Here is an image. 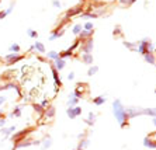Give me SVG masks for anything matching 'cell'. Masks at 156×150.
I'll return each mask as SVG.
<instances>
[{
  "label": "cell",
  "instance_id": "8fae6325",
  "mask_svg": "<svg viewBox=\"0 0 156 150\" xmlns=\"http://www.w3.org/2000/svg\"><path fill=\"white\" fill-rule=\"evenodd\" d=\"M16 126H10V128H3V129H0V133H1V135H4V136H6V138H7V136H10L11 133H14V132H16Z\"/></svg>",
  "mask_w": 156,
  "mask_h": 150
},
{
  "label": "cell",
  "instance_id": "8992f818",
  "mask_svg": "<svg viewBox=\"0 0 156 150\" xmlns=\"http://www.w3.org/2000/svg\"><path fill=\"white\" fill-rule=\"evenodd\" d=\"M127 109V115L128 118H135L142 115V108H136V107H131V108H125Z\"/></svg>",
  "mask_w": 156,
  "mask_h": 150
},
{
  "label": "cell",
  "instance_id": "b9f144b4",
  "mask_svg": "<svg viewBox=\"0 0 156 150\" xmlns=\"http://www.w3.org/2000/svg\"><path fill=\"white\" fill-rule=\"evenodd\" d=\"M155 94H156V90H155Z\"/></svg>",
  "mask_w": 156,
  "mask_h": 150
},
{
  "label": "cell",
  "instance_id": "5bb4252c",
  "mask_svg": "<svg viewBox=\"0 0 156 150\" xmlns=\"http://www.w3.org/2000/svg\"><path fill=\"white\" fill-rule=\"evenodd\" d=\"M105 101H107V98H105L104 96H99V97H96V98H93V104L94 105H97V107L103 105Z\"/></svg>",
  "mask_w": 156,
  "mask_h": 150
},
{
  "label": "cell",
  "instance_id": "ab89813d",
  "mask_svg": "<svg viewBox=\"0 0 156 150\" xmlns=\"http://www.w3.org/2000/svg\"><path fill=\"white\" fill-rule=\"evenodd\" d=\"M134 1H136V0H131V1H129V4H132V3H134Z\"/></svg>",
  "mask_w": 156,
  "mask_h": 150
},
{
  "label": "cell",
  "instance_id": "d6a6232c",
  "mask_svg": "<svg viewBox=\"0 0 156 150\" xmlns=\"http://www.w3.org/2000/svg\"><path fill=\"white\" fill-rule=\"evenodd\" d=\"M52 4H53V7H61L62 6L59 0H52Z\"/></svg>",
  "mask_w": 156,
  "mask_h": 150
},
{
  "label": "cell",
  "instance_id": "d4e9b609",
  "mask_svg": "<svg viewBox=\"0 0 156 150\" xmlns=\"http://www.w3.org/2000/svg\"><path fill=\"white\" fill-rule=\"evenodd\" d=\"M11 117H16V118H20L21 117V107H16L11 112Z\"/></svg>",
  "mask_w": 156,
  "mask_h": 150
},
{
  "label": "cell",
  "instance_id": "d590c367",
  "mask_svg": "<svg viewBox=\"0 0 156 150\" xmlns=\"http://www.w3.org/2000/svg\"><path fill=\"white\" fill-rule=\"evenodd\" d=\"M4 101H6V97H4V96H0V105H1Z\"/></svg>",
  "mask_w": 156,
  "mask_h": 150
},
{
  "label": "cell",
  "instance_id": "e575fe53",
  "mask_svg": "<svg viewBox=\"0 0 156 150\" xmlns=\"http://www.w3.org/2000/svg\"><path fill=\"white\" fill-rule=\"evenodd\" d=\"M68 79H69V80H73V79H75V73H72V72H70V73L68 75Z\"/></svg>",
  "mask_w": 156,
  "mask_h": 150
},
{
  "label": "cell",
  "instance_id": "9a60e30c",
  "mask_svg": "<svg viewBox=\"0 0 156 150\" xmlns=\"http://www.w3.org/2000/svg\"><path fill=\"white\" fill-rule=\"evenodd\" d=\"M144 146H145V147H149V149H156V142L151 140L146 136L145 139H144Z\"/></svg>",
  "mask_w": 156,
  "mask_h": 150
},
{
  "label": "cell",
  "instance_id": "e0dca14e",
  "mask_svg": "<svg viewBox=\"0 0 156 150\" xmlns=\"http://www.w3.org/2000/svg\"><path fill=\"white\" fill-rule=\"evenodd\" d=\"M52 76H53V79H55V83H56V86L61 87V84H62V81H61V79H59V76H58V70L52 66Z\"/></svg>",
  "mask_w": 156,
  "mask_h": 150
},
{
  "label": "cell",
  "instance_id": "d6986e66",
  "mask_svg": "<svg viewBox=\"0 0 156 150\" xmlns=\"http://www.w3.org/2000/svg\"><path fill=\"white\" fill-rule=\"evenodd\" d=\"M89 145H90V140H89V139H82L76 150H84L86 147H87V146H89Z\"/></svg>",
  "mask_w": 156,
  "mask_h": 150
},
{
  "label": "cell",
  "instance_id": "83f0119b",
  "mask_svg": "<svg viewBox=\"0 0 156 150\" xmlns=\"http://www.w3.org/2000/svg\"><path fill=\"white\" fill-rule=\"evenodd\" d=\"M34 109H35V111H37L40 115H44V111H45V109H44V108H42L40 104H34Z\"/></svg>",
  "mask_w": 156,
  "mask_h": 150
},
{
  "label": "cell",
  "instance_id": "f1b7e54d",
  "mask_svg": "<svg viewBox=\"0 0 156 150\" xmlns=\"http://www.w3.org/2000/svg\"><path fill=\"white\" fill-rule=\"evenodd\" d=\"M99 16L96 14V13H86V14H83V18H86V20H89V18H97Z\"/></svg>",
  "mask_w": 156,
  "mask_h": 150
},
{
  "label": "cell",
  "instance_id": "7402d4cb",
  "mask_svg": "<svg viewBox=\"0 0 156 150\" xmlns=\"http://www.w3.org/2000/svg\"><path fill=\"white\" fill-rule=\"evenodd\" d=\"M144 56H145V60L148 63L156 64V59H155V56H153V54H145Z\"/></svg>",
  "mask_w": 156,
  "mask_h": 150
},
{
  "label": "cell",
  "instance_id": "ffe728a7",
  "mask_svg": "<svg viewBox=\"0 0 156 150\" xmlns=\"http://www.w3.org/2000/svg\"><path fill=\"white\" fill-rule=\"evenodd\" d=\"M77 102H79V98H76L73 94L69 97V100H68V105H69V108L76 107V104H77Z\"/></svg>",
  "mask_w": 156,
  "mask_h": 150
},
{
  "label": "cell",
  "instance_id": "603a6c76",
  "mask_svg": "<svg viewBox=\"0 0 156 150\" xmlns=\"http://www.w3.org/2000/svg\"><path fill=\"white\" fill-rule=\"evenodd\" d=\"M124 45L127 48H129L131 51H136V46H138V42H127L124 41Z\"/></svg>",
  "mask_w": 156,
  "mask_h": 150
},
{
  "label": "cell",
  "instance_id": "7bdbcfd3",
  "mask_svg": "<svg viewBox=\"0 0 156 150\" xmlns=\"http://www.w3.org/2000/svg\"><path fill=\"white\" fill-rule=\"evenodd\" d=\"M73 150H76V149H73Z\"/></svg>",
  "mask_w": 156,
  "mask_h": 150
},
{
  "label": "cell",
  "instance_id": "8d00e7d4",
  "mask_svg": "<svg viewBox=\"0 0 156 150\" xmlns=\"http://www.w3.org/2000/svg\"><path fill=\"white\" fill-rule=\"evenodd\" d=\"M129 1H131V0H120L121 4H129Z\"/></svg>",
  "mask_w": 156,
  "mask_h": 150
},
{
  "label": "cell",
  "instance_id": "2e32d148",
  "mask_svg": "<svg viewBox=\"0 0 156 150\" xmlns=\"http://www.w3.org/2000/svg\"><path fill=\"white\" fill-rule=\"evenodd\" d=\"M32 46H34V49H37L38 54H44V52H45V45H44L42 42H40V41H37Z\"/></svg>",
  "mask_w": 156,
  "mask_h": 150
},
{
  "label": "cell",
  "instance_id": "4316f807",
  "mask_svg": "<svg viewBox=\"0 0 156 150\" xmlns=\"http://www.w3.org/2000/svg\"><path fill=\"white\" fill-rule=\"evenodd\" d=\"M82 30H83V27H82L80 24H77V25L73 27V34H75V35H79V34L82 32Z\"/></svg>",
  "mask_w": 156,
  "mask_h": 150
},
{
  "label": "cell",
  "instance_id": "7c38bea8",
  "mask_svg": "<svg viewBox=\"0 0 156 150\" xmlns=\"http://www.w3.org/2000/svg\"><path fill=\"white\" fill-rule=\"evenodd\" d=\"M41 145H42V149L44 150L49 149V147L52 146V138L51 136H45V139L41 142Z\"/></svg>",
  "mask_w": 156,
  "mask_h": 150
},
{
  "label": "cell",
  "instance_id": "44dd1931",
  "mask_svg": "<svg viewBox=\"0 0 156 150\" xmlns=\"http://www.w3.org/2000/svg\"><path fill=\"white\" fill-rule=\"evenodd\" d=\"M94 121H96V114H93V112H90V114H89V118L84 119V122H86L89 126H93Z\"/></svg>",
  "mask_w": 156,
  "mask_h": 150
},
{
  "label": "cell",
  "instance_id": "4fadbf2b",
  "mask_svg": "<svg viewBox=\"0 0 156 150\" xmlns=\"http://www.w3.org/2000/svg\"><path fill=\"white\" fill-rule=\"evenodd\" d=\"M82 60L86 64H93V55L92 54H82Z\"/></svg>",
  "mask_w": 156,
  "mask_h": 150
},
{
  "label": "cell",
  "instance_id": "f35d334b",
  "mask_svg": "<svg viewBox=\"0 0 156 150\" xmlns=\"http://www.w3.org/2000/svg\"><path fill=\"white\" fill-rule=\"evenodd\" d=\"M1 90H4V87H3V84H0V91H1Z\"/></svg>",
  "mask_w": 156,
  "mask_h": 150
},
{
  "label": "cell",
  "instance_id": "74e56055",
  "mask_svg": "<svg viewBox=\"0 0 156 150\" xmlns=\"http://www.w3.org/2000/svg\"><path fill=\"white\" fill-rule=\"evenodd\" d=\"M152 124H153V125L156 126V118H152Z\"/></svg>",
  "mask_w": 156,
  "mask_h": 150
},
{
  "label": "cell",
  "instance_id": "1f68e13d",
  "mask_svg": "<svg viewBox=\"0 0 156 150\" xmlns=\"http://www.w3.org/2000/svg\"><path fill=\"white\" fill-rule=\"evenodd\" d=\"M93 22H86L83 27V30H86V31H93Z\"/></svg>",
  "mask_w": 156,
  "mask_h": 150
},
{
  "label": "cell",
  "instance_id": "277c9868",
  "mask_svg": "<svg viewBox=\"0 0 156 150\" xmlns=\"http://www.w3.org/2000/svg\"><path fill=\"white\" fill-rule=\"evenodd\" d=\"M30 146H34V140L30 139V138H25V139H23L21 142L14 145V150L23 149V147H30Z\"/></svg>",
  "mask_w": 156,
  "mask_h": 150
},
{
  "label": "cell",
  "instance_id": "9c48e42d",
  "mask_svg": "<svg viewBox=\"0 0 156 150\" xmlns=\"http://www.w3.org/2000/svg\"><path fill=\"white\" fill-rule=\"evenodd\" d=\"M55 108L53 107H48V108H45V111H44V115H45V118H48V119H52L53 117H55Z\"/></svg>",
  "mask_w": 156,
  "mask_h": 150
},
{
  "label": "cell",
  "instance_id": "ac0fdd59",
  "mask_svg": "<svg viewBox=\"0 0 156 150\" xmlns=\"http://www.w3.org/2000/svg\"><path fill=\"white\" fill-rule=\"evenodd\" d=\"M80 13H82V6H77V7H75V9L68 11V17H73V16L80 14Z\"/></svg>",
  "mask_w": 156,
  "mask_h": 150
},
{
  "label": "cell",
  "instance_id": "5b68a950",
  "mask_svg": "<svg viewBox=\"0 0 156 150\" xmlns=\"http://www.w3.org/2000/svg\"><path fill=\"white\" fill-rule=\"evenodd\" d=\"M93 38H89V39H86L82 42V51H83V54H90L92 51H93Z\"/></svg>",
  "mask_w": 156,
  "mask_h": 150
},
{
  "label": "cell",
  "instance_id": "52a82bcc",
  "mask_svg": "<svg viewBox=\"0 0 156 150\" xmlns=\"http://www.w3.org/2000/svg\"><path fill=\"white\" fill-rule=\"evenodd\" d=\"M23 58H24L23 55L11 54L9 56H6V60H7V64H13V63H16V62H18V60H21Z\"/></svg>",
  "mask_w": 156,
  "mask_h": 150
},
{
  "label": "cell",
  "instance_id": "ba28073f",
  "mask_svg": "<svg viewBox=\"0 0 156 150\" xmlns=\"http://www.w3.org/2000/svg\"><path fill=\"white\" fill-rule=\"evenodd\" d=\"M56 70H62L63 67L66 66V62H65V59H62V58H58L56 60H55V63L52 64Z\"/></svg>",
  "mask_w": 156,
  "mask_h": 150
},
{
  "label": "cell",
  "instance_id": "3957f363",
  "mask_svg": "<svg viewBox=\"0 0 156 150\" xmlns=\"http://www.w3.org/2000/svg\"><path fill=\"white\" fill-rule=\"evenodd\" d=\"M82 114V107H72V108H68L66 109V115L69 117L70 119H75V118H77L79 115Z\"/></svg>",
  "mask_w": 156,
  "mask_h": 150
},
{
  "label": "cell",
  "instance_id": "6da1fadb",
  "mask_svg": "<svg viewBox=\"0 0 156 150\" xmlns=\"http://www.w3.org/2000/svg\"><path fill=\"white\" fill-rule=\"evenodd\" d=\"M113 112H114L115 119L118 121L120 126H121V128H125L129 118H128V115H127V109H125V107L122 105L121 100H115L114 102H113Z\"/></svg>",
  "mask_w": 156,
  "mask_h": 150
},
{
  "label": "cell",
  "instance_id": "7a4b0ae2",
  "mask_svg": "<svg viewBox=\"0 0 156 150\" xmlns=\"http://www.w3.org/2000/svg\"><path fill=\"white\" fill-rule=\"evenodd\" d=\"M30 130L31 129H23V130H20V132H14V135L11 136V140H13V143L16 145V143H18V142H21L23 139H25V136L30 133Z\"/></svg>",
  "mask_w": 156,
  "mask_h": 150
},
{
  "label": "cell",
  "instance_id": "836d02e7",
  "mask_svg": "<svg viewBox=\"0 0 156 150\" xmlns=\"http://www.w3.org/2000/svg\"><path fill=\"white\" fill-rule=\"evenodd\" d=\"M4 125H6V119L0 118V126H3V128H4Z\"/></svg>",
  "mask_w": 156,
  "mask_h": 150
},
{
  "label": "cell",
  "instance_id": "4dcf8cb0",
  "mask_svg": "<svg viewBox=\"0 0 156 150\" xmlns=\"http://www.w3.org/2000/svg\"><path fill=\"white\" fill-rule=\"evenodd\" d=\"M97 72H99V67H97V66H92V67L89 69L87 75H89V76H93V75H96Z\"/></svg>",
  "mask_w": 156,
  "mask_h": 150
},
{
  "label": "cell",
  "instance_id": "cb8c5ba5",
  "mask_svg": "<svg viewBox=\"0 0 156 150\" xmlns=\"http://www.w3.org/2000/svg\"><path fill=\"white\" fill-rule=\"evenodd\" d=\"M58 58H59V52H56V51H51V52H48V59L56 60Z\"/></svg>",
  "mask_w": 156,
  "mask_h": 150
},
{
  "label": "cell",
  "instance_id": "f546056e",
  "mask_svg": "<svg viewBox=\"0 0 156 150\" xmlns=\"http://www.w3.org/2000/svg\"><path fill=\"white\" fill-rule=\"evenodd\" d=\"M27 35H28L30 38H37V37H38L37 31H34V30H31V28H28V30H27Z\"/></svg>",
  "mask_w": 156,
  "mask_h": 150
},
{
  "label": "cell",
  "instance_id": "30bf717a",
  "mask_svg": "<svg viewBox=\"0 0 156 150\" xmlns=\"http://www.w3.org/2000/svg\"><path fill=\"white\" fill-rule=\"evenodd\" d=\"M142 115H149L152 118H156V108H142Z\"/></svg>",
  "mask_w": 156,
  "mask_h": 150
},
{
  "label": "cell",
  "instance_id": "60d3db41",
  "mask_svg": "<svg viewBox=\"0 0 156 150\" xmlns=\"http://www.w3.org/2000/svg\"><path fill=\"white\" fill-rule=\"evenodd\" d=\"M94 1H99V0H94Z\"/></svg>",
  "mask_w": 156,
  "mask_h": 150
},
{
  "label": "cell",
  "instance_id": "484cf974",
  "mask_svg": "<svg viewBox=\"0 0 156 150\" xmlns=\"http://www.w3.org/2000/svg\"><path fill=\"white\" fill-rule=\"evenodd\" d=\"M9 51H10L11 54H18V52H20V46H18L17 43H13L10 48H9Z\"/></svg>",
  "mask_w": 156,
  "mask_h": 150
}]
</instances>
